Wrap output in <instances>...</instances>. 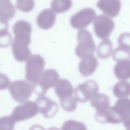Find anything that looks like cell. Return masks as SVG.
Returning <instances> with one entry per match:
<instances>
[{"label": "cell", "mask_w": 130, "mask_h": 130, "mask_svg": "<svg viewBox=\"0 0 130 130\" xmlns=\"http://www.w3.org/2000/svg\"><path fill=\"white\" fill-rule=\"evenodd\" d=\"M112 57L115 61L118 62L130 60V50L118 46L113 51Z\"/></svg>", "instance_id": "603a6c76"}, {"label": "cell", "mask_w": 130, "mask_h": 130, "mask_svg": "<svg viewBox=\"0 0 130 130\" xmlns=\"http://www.w3.org/2000/svg\"><path fill=\"white\" fill-rule=\"evenodd\" d=\"M99 90L96 82L89 79L76 87L74 90L75 99L80 103H86L98 94Z\"/></svg>", "instance_id": "5b68a950"}, {"label": "cell", "mask_w": 130, "mask_h": 130, "mask_svg": "<svg viewBox=\"0 0 130 130\" xmlns=\"http://www.w3.org/2000/svg\"><path fill=\"white\" fill-rule=\"evenodd\" d=\"M16 122L10 115L2 117L0 119V130H13Z\"/></svg>", "instance_id": "4316f807"}, {"label": "cell", "mask_w": 130, "mask_h": 130, "mask_svg": "<svg viewBox=\"0 0 130 130\" xmlns=\"http://www.w3.org/2000/svg\"><path fill=\"white\" fill-rule=\"evenodd\" d=\"M93 21V28L96 35L103 40L107 39L115 27L113 20L109 17L103 14L97 15Z\"/></svg>", "instance_id": "8992f818"}, {"label": "cell", "mask_w": 130, "mask_h": 130, "mask_svg": "<svg viewBox=\"0 0 130 130\" xmlns=\"http://www.w3.org/2000/svg\"><path fill=\"white\" fill-rule=\"evenodd\" d=\"M0 29V47H6L11 43L12 37L11 34L8 31V27L3 26Z\"/></svg>", "instance_id": "484cf974"}, {"label": "cell", "mask_w": 130, "mask_h": 130, "mask_svg": "<svg viewBox=\"0 0 130 130\" xmlns=\"http://www.w3.org/2000/svg\"><path fill=\"white\" fill-rule=\"evenodd\" d=\"M113 49V44L108 39L103 40L101 42L97 48V54L102 59H107L110 56Z\"/></svg>", "instance_id": "44dd1931"}, {"label": "cell", "mask_w": 130, "mask_h": 130, "mask_svg": "<svg viewBox=\"0 0 130 130\" xmlns=\"http://www.w3.org/2000/svg\"><path fill=\"white\" fill-rule=\"evenodd\" d=\"M72 5L70 0H54L51 2V7L54 12L60 13L68 10Z\"/></svg>", "instance_id": "7402d4cb"}, {"label": "cell", "mask_w": 130, "mask_h": 130, "mask_svg": "<svg viewBox=\"0 0 130 130\" xmlns=\"http://www.w3.org/2000/svg\"><path fill=\"white\" fill-rule=\"evenodd\" d=\"M115 75L118 79L126 80L130 78V60L119 62L113 69Z\"/></svg>", "instance_id": "ac0fdd59"}, {"label": "cell", "mask_w": 130, "mask_h": 130, "mask_svg": "<svg viewBox=\"0 0 130 130\" xmlns=\"http://www.w3.org/2000/svg\"><path fill=\"white\" fill-rule=\"evenodd\" d=\"M96 6L106 15L113 18L119 13L121 4L118 0H100L97 2Z\"/></svg>", "instance_id": "7c38bea8"}, {"label": "cell", "mask_w": 130, "mask_h": 130, "mask_svg": "<svg viewBox=\"0 0 130 130\" xmlns=\"http://www.w3.org/2000/svg\"><path fill=\"white\" fill-rule=\"evenodd\" d=\"M118 42L119 46L130 50V33L121 34L118 38Z\"/></svg>", "instance_id": "f1b7e54d"}, {"label": "cell", "mask_w": 130, "mask_h": 130, "mask_svg": "<svg viewBox=\"0 0 130 130\" xmlns=\"http://www.w3.org/2000/svg\"><path fill=\"white\" fill-rule=\"evenodd\" d=\"M9 91L16 102L24 103L31 96L34 91L33 84L27 80L14 81L10 85Z\"/></svg>", "instance_id": "3957f363"}, {"label": "cell", "mask_w": 130, "mask_h": 130, "mask_svg": "<svg viewBox=\"0 0 130 130\" xmlns=\"http://www.w3.org/2000/svg\"><path fill=\"white\" fill-rule=\"evenodd\" d=\"M28 45L25 42L13 40L11 48L13 56L16 60L23 62L29 57L31 52L28 47Z\"/></svg>", "instance_id": "4fadbf2b"}, {"label": "cell", "mask_w": 130, "mask_h": 130, "mask_svg": "<svg viewBox=\"0 0 130 130\" xmlns=\"http://www.w3.org/2000/svg\"><path fill=\"white\" fill-rule=\"evenodd\" d=\"M60 103L61 107L68 112L74 111L77 107V101L72 96L60 99Z\"/></svg>", "instance_id": "cb8c5ba5"}, {"label": "cell", "mask_w": 130, "mask_h": 130, "mask_svg": "<svg viewBox=\"0 0 130 130\" xmlns=\"http://www.w3.org/2000/svg\"><path fill=\"white\" fill-rule=\"evenodd\" d=\"M12 31L14 35V37L24 39H30L31 31L30 24L23 20L16 21L13 25Z\"/></svg>", "instance_id": "9a60e30c"}, {"label": "cell", "mask_w": 130, "mask_h": 130, "mask_svg": "<svg viewBox=\"0 0 130 130\" xmlns=\"http://www.w3.org/2000/svg\"><path fill=\"white\" fill-rule=\"evenodd\" d=\"M55 92L60 99L72 96L73 88L71 84L67 80H59L54 86Z\"/></svg>", "instance_id": "2e32d148"}, {"label": "cell", "mask_w": 130, "mask_h": 130, "mask_svg": "<svg viewBox=\"0 0 130 130\" xmlns=\"http://www.w3.org/2000/svg\"><path fill=\"white\" fill-rule=\"evenodd\" d=\"M35 102L38 112L45 118L53 117L58 111L59 107L57 104L44 95L39 96L36 99Z\"/></svg>", "instance_id": "9c48e42d"}, {"label": "cell", "mask_w": 130, "mask_h": 130, "mask_svg": "<svg viewBox=\"0 0 130 130\" xmlns=\"http://www.w3.org/2000/svg\"><path fill=\"white\" fill-rule=\"evenodd\" d=\"M59 78V74L55 70H45L38 81L33 84L34 91L39 96H44L48 90L55 86Z\"/></svg>", "instance_id": "277c9868"}, {"label": "cell", "mask_w": 130, "mask_h": 130, "mask_svg": "<svg viewBox=\"0 0 130 130\" xmlns=\"http://www.w3.org/2000/svg\"><path fill=\"white\" fill-rule=\"evenodd\" d=\"M98 65V60L94 55L88 56L82 58L80 61L79 71L84 76H88L95 72Z\"/></svg>", "instance_id": "8fae6325"}, {"label": "cell", "mask_w": 130, "mask_h": 130, "mask_svg": "<svg viewBox=\"0 0 130 130\" xmlns=\"http://www.w3.org/2000/svg\"><path fill=\"white\" fill-rule=\"evenodd\" d=\"M38 112L35 102L27 101L16 107L10 116L16 122L30 119L37 115Z\"/></svg>", "instance_id": "52a82bcc"}, {"label": "cell", "mask_w": 130, "mask_h": 130, "mask_svg": "<svg viewBox=\"0 0 130 130\" xmlns=\"http://www.w3.org/2000/svg\"><path fill=\"white\" fill-rule=\"evenodd\" d=\"M45 64L44 59L38 54L30 56L25 65V78L27 80L34 84L39 80L43 72Z\"/></svg>", "instance_id": "6da1fadb"}, {"label": "cell", "mask_w": 130, "mask_h": 130, "mask_svg": "<svg viewBox=\"0 0 130 130\" xmlns=\"http://www.w3.org/2000/svg\"><path fill=\"white\" fill-rule=\"evenodd\" d=\"M61 130H87L85 124L81 122L72 120L65 121L63 124Z\"/></svg>", "instance_id": "d4e9b609"}, {"label": "cell", "mask_w": 130, "mask_h": 130, "mask_svg": "<svg viewBox=\"0 0 130 130\" xmlns=\"http://www.w3.org/2000/svg\"><path fill=\"white\" fill-rule=\"evenodd\" d=\"M113 107L126 130H130V99H119Z\"/></svg>", "instance_id": "30bf717a"}, {"label": "cell", "mask_w": 130, "mask_h": 130, "mask_svg": "<svg viewBox=\"0 0 130 130\" xmlns=\"http://www.w3.org/2000/svg\"><path fill=\"white\" fill-rule=\"evenodd\" d=\"M47 130H60V129L56 127H52L49 128Z\"/></svg>", "instance_id": "4dcf8cb0"}, {"label": "cell", "mask_w": 130, "mask_h": 130, "mask_svg": "<svg viewBox=\"0 0 130 130\" xmlns=\"http://www.w3.org/2000/svg\"><path fill=\"white\" fill-rule=\"evenodd\" d=\"M78 44L75 49V53L78 57L83 58L93 55L95 49V45L91 33L88 30L81 29L77 36Z\"/></svg>", "instance_id": "7a4b0ae2"}, {"label": "cell", "mask_w": 130, "mask_h": 130, "mask_svg": "<svg viewBox=\"0 0 130 130\" xmlns=\"http://www.w3.org/2000/svg\"><path fill=\"white\" fill-rule=\"evenodd\" d=\"M113 92L115 96L118 98L128 97L130 95V83L125 80L118 82L114 86Z\"/></svg>", "instance_id": "ffe728a7"}, {"label": "cell", "mask_w": 130, "mask_h": 130, "mask_svg": "<svg viewBox=\"0 0 130 130\" xmlns=\"http://www.w3.org/2000/svg\"><path fill=\"white\" fill-rule=\"evenodd\" d=\"M29 130H45L42 126L39 124H35L32 126Z\"/></svg>", "instance_id": "f546056e"}, {"label": "cell", "mask_w": 130, "mask_h": 130, "mask_svg": "<svg viewBox=\"0 0 130 130\" xmlns=\"http://www.w3.org/2000/svg\"><path fill=\"white\" fill-rule=\"evenodd\" d=\"M90 102L91 106L98 112H104L110 107L109 99L104 93L97 94L90 100Z\"/></svg>", "instance_id": "e0dca14e"}, {"label": "cell", "mask_w": 130, "mask_h": 130, "mask_svg": "<svg viewBox=\"0 0 130 130\" xmlns=\"http://www.w3.org/2000/svg\"><path fill=\"white\" fill-rule=\"evenodd\" d=\"M15 6L9 0H0V20L7 21L14 16Z\"/></svg>", "instance_id": "d6986e66"}, {"label": "cell", "mask_w": 130, "mask_h": 130, "mask_svg": "<svg viewBox=\"0 0 130 130\" xmlns=\"http://www.w3.org/2000/svg\"><path fill=\"white\" fill-rule=\"evenodd\" d=\"M34 5V1L32 0H18L16 1V5L18 8L24 12L30 11Z\"/></svg>", "instance_id": "83f0119b"}, {"label": "cell", "mask_w": 130, "mask_h": 130, "mask_svg": "<svg viewBox=\"0 0 130 130\" xmlns=\"http://www.w3.org/2000/svg\"><path fill=\"white\" fill-rule=\"evenodd\" d=\"M96 17L94 10L90 7L83 8L72 15L70 22L74 28L77 29H83L93 21Z\"/></svg>", "instance_id": "ba28073f"}, {"label": "cell", "mask_w": 130, "mask_h": 130, "mask_svg": "<svg viewBox=\"0 0 130 130\" xmlns=\"http://www.w3.org/2000/svg\"><path fill=\"white\" fill-rule=\"evenodd\" d=\"M56 19L55 12L49 8L44 9L37 16L36 22L40 28L46 29L51 28L54 24Z\"/></svg>", "instance_id": "5bb4252c"}]
</instances>
